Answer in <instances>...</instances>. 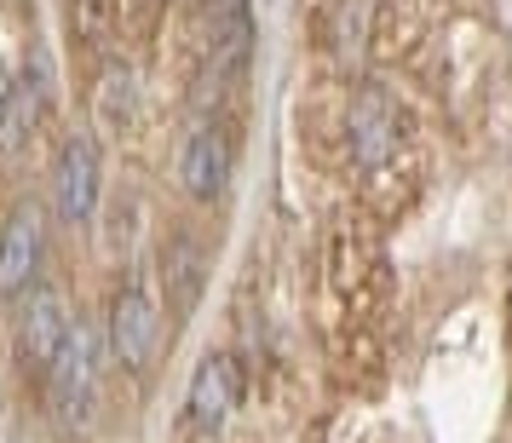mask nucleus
<instances>
[{
	"instance_id": "nucleus-1",
	"label": "nucleus",
	"mask_w": 512,
	"mask_h": 443,
	"mask_svg": "<svg viewBox=\"0 0 512 443\" xmlns=\"http://www.w3.org/2000/svg\"><path fill=\"white\" fill-rule=\"evenodd\" d=\"M47 409L58 432H81L87 415H93V392H98V340L87 323H75L64 334V346L47 369Z\"/></svg>"
},
{
	"instance_id": "nucleus-2",
	"label": "nucleus",
	"mask_w": 512,
	"mask_h": 443,
	"mask_svg": "<svg viewBox=\"0 0 512 443\" xmlns=\"http://www.w3.org/2000/svg\"><path fill=\"white\" fill-rule=\"evenodd\" d=\"M47 265V213L41 202H18L0 225V300H24Z\"/></svg>"
},
{
	"instance_id": "nucleus-3",
	"label": "nucleus",
	"mask_w": 512,
	"mask_h": 443,
	"mask_svg": "<svg viewBox=\"0 0 512 443\" xmlns=\"http://www.w3.org/2000/svg\"><path fill=\"white\" fill-rule=\"evenodd\" d=\"M104 340H110V357L116 369L127 374H144L162 351V311L144 288H121L110 300V323H104Z\"/></svg>"
},
{
	"instance_id": "nucleus-4",
	"label": "nucleus",
	"mask_w": 512,
	"mask_h": 443,
	"mask_svg": "<svg viewBox=\"0 0 512 443\" xmlns=\"http://www.w3.org/2000/svg\"><path fill=\"white\" fill-rule=\"evenodd\" d=\"M98 190H104V156L87 133L64 139L58 162H52V208L64 225H87L98 213Z\"/></svg>"
},
{
	"instance_id": "nucleus-5",
	"label": "nucleus",
	"mask_w": 512,
	"mask_h": 443,
	"mask_svg": "<svg viewBox=\"0 0 512 443\" xmlns=\"http://www.w3.org/2000/svg\"><path fill=\"white\" fill-rule=\"evenodd\" d=\"M75 328L70 317V300H64V288H52V282H35L24 294V311H18V357H24L29 369H47L58 346H64V334Z\"/></svg>"
},
{
	"instance_id": "nucleus-6",
	"label": "nucleus",
	"mask_w": 512,
	"mask_h": 443,
	"mask_svg": "<svg viewBox=\"0 0 512 443\" xmlns=\"http://www.w3.org/2000/svg\"><path fill=\"white\" fill-rule=\"evenodd\" d=\"M236 403H242V369H236V357H219V351L202 357V369L190 374V397H185L190 426L219 438L225 420L236 415Z\"/></svg>"
},
{
	"instance_id": "nucleus-7",
	"label": "nucleus",
	"mask_w": 512,
	"mask_h": 443,
	"mask_svg": "<svg viewBox=\"0 0 512 443\" xmlns=\"http://www.w3.org/2000/svg\"><path fill=\"white\" fill-rule=\"evenodd\" d=\"M346 127H351V156H357V167H380L397 150V139H403L397 104L380 87H363V93L351 98Z\"/></svg>"
},
{
	"instance_id": "nucleus-8",
	"label": "nucleus",
	"mask_w": 512,
	"mask_h": 443,
	"mask_svg": "<svg viewBox=\"0 0 512 443\" xmlns=\"http://www.w3.org/2000/svg\"><path fill=\"white\" fill-rule=\"evenodd\" d=\"M179 179L196 202H213L219 190L231 185V139H225V127H196L185 144V156H179Z\"/></svg>"
},
{
	"instance_id": "nucleus-9",
	"label": "nucleus",
	"mask_w": 512,
	"mask_h": 443,
	"mask_svg": "<svg viewBox=\"0 0 512 443\" xmlns=\"http://www.w3.org/2000/svg\"><path fill=\"white\" fill-rule=\"evenodd\" d=\"M208 18V47L219 70H242L248 47H254V6L248 0H202Z\"/></svg>"
},
{
	"instance_id": "nucleus-10",
	"label": "nucleus",
	"mask_w": 512,
	"mask_h": 443,
	"mask_svg": "<svg viewBox=\"0 0 512 443\" xmlns=\"http://www.w3.org/2000/svg\"><path fill=\"white\" fill-rule=\"evenodd\" d=\"M41 116H47V81L29 70L24 81H12V93L0 104V150H6V156L24 150V144L35 139V127H41Z\"/></svg>"
},
{
	"instance_id": "nucleus-11",
	"label": "nucleus",
	"mask_w": 512,
	"mask_h": 443,
	"mask_svg": "<svg viewBox=\"0 0 512 443\" xmlns=\"http://www.w3.org/2000/svg\"><path fill=\"white\" fill-rule=\"evenodd\" d=\"M93 110H98V121H104L110 133H121V127L133 121V110H139V75L127 70V64H110V70L98 75Z\"/></svg>"
},
{
	"instance_id": "nucleus-12",
	"label": "nucleus",
	"mask_w": 512,
	"mask_h": 443,
	"mask_svg": "<svg viewBox=\"0 0 512 443\" xmlns=\"http://www.w3.org/2000/svg\"><path fill=\"white\" fill-rule=\"evenodd\" d=\"M6 93H12V64H6V52H0V104H6Z\"/></svg>"
}]
</instances>
